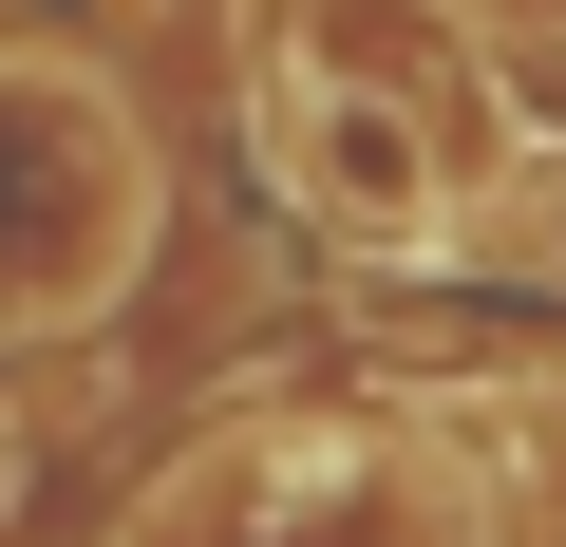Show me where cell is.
<instances>
[{
    "instance_id": "obj_3",
    "label": "cell",
    "mask_w": 566,
    "mask_h": 547,
    "mask_svg": "<svg viewBox=\"0 0 566 547\" xmlns=\"http://www.w3.org/2000/svg\"><path fill=\"white\" fill-rule=\"evenodd\" d=\"M528 264H547V284H566V170L528 189Z\"/></svg>"
},
{
    "instance_id": "obj_2",
    "label": "cell",
    "mask_w": 566,
    "mask_h": 547,
    "mask_svg": "<svg viewBox=\"0 0 566 547\" xmlns=\"http://www.w3.org/2000/svg\"><path fill=\"white\" fill-rule=\"evenodd\" d=\"M340 57L416 95V76H453V20L434 0H303V76H340Z\"/></svg>"
},
{
    "instance_id": "obj_1",
    "label": "cell",
    "mask_w": 566,
    "mask_h": 547,
    "mask_svg": "<svg viewBox=\"0 0 566 547\" xmlns=\"http://www.w3.org/2000/svg\"><path fill=\"white\" fill-rule=\"evenodd\" d=\"M264 151H283V189H303L322 227H359V245H434V227H453V189H434V151H416V114H397V95L303 76Z\"/></svg>"
}]
</instances>
